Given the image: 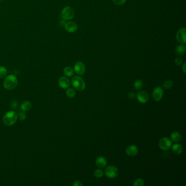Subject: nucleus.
<instances>
[{"mask_svg":"<svg viewBox=\"0 0 186 186\" xmlns=\"http://www.w3.org/2000/svg\"><path fill=\"white\" fill-rule=\"evenodd\" d=\"M18 84V79L16 76L11 74L5 78L3 82V87L5 89L9 91L13 90L16 88Z\"/></svg>","mask_w":186,"mask_h":186,"instance_id":"f257e3e1","label":"nucleus"},{"mask_svg":"<svg viewBox=\"0 0 186 186\" xmlns=\"http://www.w3.org/2000/svg\"><path fill=\"white\" fill-rule=\"evenodd\" d=\"M18 114L14 111H9L5 113L3 117V122L7 126H12L16 123Z\"/></svg>","mask_w":186,"mask_h":186,"instance_id":"f03ea898","label":"nucleus"},{"mask_svg":"<svg viewBox=\"0 0 186 186\" xmlns=\"http://www.w3.org/2000/svg\"><path fill=\"white\" fill-rule=\"evenodd\" d=\"M71 84L74 89L78 91H84L86 87V84L83 79L79 76H74L71 80Z\"/></svg>","mask_w":186,"mask_h":186,"instance_id":"7ed1b4c3","label":"nucleus"},{"mask_svg":"<svg viewBox=\"0 0 186 186\" xmlns=\"http://www.w3.org/2000/svg\"><path fill=\"white\" fill-rule=\"evenodd\" d=\"M75 12L73 8L69 6H67L62 9L61 17L63 20H70L74 16Z\"/></svg>","mask_w":186,"mask_h":186,"instance_id":"20e7f679","label":"nucleus"},{"mask_svg":"<svg viewBox=\"0 0 186 186\" xmlns=\"http://www.w3.org/2000/svg\"><path fill=\"white\" fill-rule=\"evenodd\" d=\"M105 176L109 178H115L119 175V170L114 165H109L105 168L104 171Z\"/></svg>","mask_w":186,"mask_h":186,"instance_id":"39448f33","label":"nucleus"},{"mask_svg":"<svg viewBox=\"0 0 186 186\" xmlns=\"http://www.w3.org/2000/svg\"><path fill=\"white\" fill-rule=\"evenodd\" d=\"M172 146V141L167 137L161 138L158 143V146L162 150L167 151Z\"/></svg>","mask_w":186,"mask_h":186,"instance_id":"423d86ee","label":"nucleus"},{"mask_svg":"<svg viewBox=\"0 0 186 186\" xmlns=\"http://www.w3.org/2000/svg\"><path fill=\"white\" fill-rule=\"evenodd\" d=\"M164 94V90L160 86H157L154 89L152 92L153 99L156 101H160L162 100Z\"/></svg>","mask_w":186,"mask_h":186,"instance_id":"0eeeda50","label":"nucleus"},{"mask_svg":"<svg viewBox=\"0 0 186 186\" xmlns=\"http://www.w3.org/2000/svg\"><path fill=\"white\" fill-rule=\"evenodd\" d=\"M86 67L84 63L81 61H78L76 62L74 66V71L75 73L80 76L84 75L85 72Z\"/></svg>","mask_w":186,"mask_h":186,"instance_id":"6e6552de","label":"nucleus"},{"mask_svg":"<svg viewBox=\"0 0 186 186\" xmlns=\"http://www.w3.org/2000/svg\"><path fill=\"white\" fill-rule=\"evenodd\" d=\"M186 28L184 27L178 30L176 33V38L177 41H178L180 43L183 44L186 43Z\"/></svg>","mask_w":186,"mask_h":186,"instance_id":"1a4fd4ad","label":"nucleus"},{"mask_svg":"<svg viewBox=\"0 0 186 186\" xmlns=\"http://www.w3.org/2000/svg\"><path fill=\"white\" fill-rule=\"evenodd\" d=\"M65 30L67 31L68 32L74 33L76 31L78 30V25L75 22H68L65 23Z\"/></svg>","mask_w":186,"mask_h":186,"instance_id":"9d476101","label":"nucleus"},{"mask_svg":"<svg viewBox=\"0 0 186 186\" xmlns=\"http://www.w3.org/2000/svg\"><path fill=\"white\" fill-rule=\"evenodd\" d=\"M137 98L139 102L144 104L148 101L149 96L147 92L145 91H140L137 94Z\"/></svg>","mask_w":186,"mask_h":186,"instance_id":"9b49d317","label":"nucleus"},{"mask_svg":"<svg viewBox=\"0 0 186 186\" xmlns=\"http://www.w3.org/2000/svg\"><path fill=\"white\" fill-rule=\"evenodd\" d=\"M58 82H59V87L63 89H68L70 86V80L67 77H65V76L60 77Z\"/></svg>","mask_w":186,"mask_h":186,"instance_id":"f8f14e48","label":"nucleus"},{"mask_svg":"<svg viewBox=\"0 0 186 186\" xmlns=\"http://www.w3.org/2000/svg\"><path fill=\"white\" fill-rule=\"evenodd\" d=\"M126 153L129 156H135L138 154V148L134 145L128 146L126 149Z\"/></svg>","mask_w":186,"mask_h":186,"instance_id":"ddd939ff","label":"nucleus"},{"mask_svg":"<svg viewBox=\"0 0 186 186\" xmlns=\"http://www.w3.org/2000/svg\"><path fill=\"white\" fill-rule=\"evenodd\" d=\"M95 163H96V165L97 167L102 169V168L105 167L107 166V161L104 157H98L96 160Z\"/></svg>","mask_w":186,"mask_h":186,"instance_id":"4468645a","label":"nucleus"},{"mask_svg":"<svg viewBox=\"0 0 186 186\" xmlns=\"http://www.w3.org/2000/svg\"><path fill=\"white\" fill-rule=\"evenodd\" d=\"M172 148V151L174 154H181L183 151V147L180 144H175L173 146H171Z\"/></svg>","mask_w":186,"mask_h":186,"instance_id":"2eb2a0df","label":"nucleus"},{"mask_svg":"<svg viewBox=\"0 0 186 186\" xmlns=\"http://www.w3.org/2000/svg\"><path fill=\"white\" fill-rule=\"evenodd\" d=\"M170 138L173 142L176 143H178L181 139V134L177 131L174 132L170 135Z\"/></svg>","mask_w":186,"mask_h":186,"instance_id":"dca6fc26","label":"nucleus"},{"mask_svg":"<svg viewBox=\"0 0 186 186\" xmlns=\"http://www.w3.org/2000/svg\"><path fill=\"white\" fill-rule=\"evenodd\" d=\"M21 109L22 111H28L31 109L32 108V104L30 102V101L26 100L22 103L21 105Z\"/></svg>","mask_w":186,"mask_h":186,"instance_id":"f3484780","label":"nucleus"},{"mask_svg":"<svg viewBox=\"0 0 186 186\" xmlns=\"http://www.w3.org/2000/svg\"><path fill=\"white\" fill-rule=\"evenodd\" d=\"M63 74L67 77H72L74 75V70L70 67H66L63 69Z\"/></svg>","mask_w":186,"mask_h":186,"instance_id":"a211bd4d","label":"nucleus"},{"mask_svg":"<svg viewBox=\"0 0 186 186\" xmlns=\"http://www.w3.org/2000/svg\"><path fill=\"white\" fill-rule=\"evenodd\" d=\"M186 46L184 45H179L176 48V52L179 55H182L186 51Z\"/></svg>","mask_w":186,"mask_h":186,"instance_id":"6ab92c4d","label":"nucleus"},{"mask_svg":"<svg viewBox=\"0 0 186 186\" xmlns=\"http://www.w3.org/2000/svg\"><path fill=\"white\" fill-rule=\"evenodd\" d=\"M144 86V83L143 81L141 80H137L134 83V87L135 90H140L143 88Z\"/></svg>","mask_w":186,"mask_h":186,"instance_id":"aec40b11","label":"nucleus"},{"mask_svg":"<svg viewBox=\"0 0 186 186\" xmlns=\"http://www.w3.org/2000/svg\"><path fill=\"white\" fill-rule=\"evenodd\" d=\"M76 91L73 88H68L67 90L66 91V95L68 97L72 98L76 96Z\"/></svg>","mask_w":186,"mask_h":186,"instance_id":"412c9836","label":"nucleus"},{"mask_svg":"<svg viewBox=\"0 0 186 186\" xmlns=\"http://www.w3.org/2000/svg\"><path fill=\"white\" fill-rule=\"evenodd\" d=\"M174 85V83L171 80H167V81H165L164 83L163 84V86L164 88L165 89H170Z\"/></svg>","mask_w":186,"mask_h":186,"instance_id":"4be33fe9","label":"nucleus"},{"mask_svg":"<svg viewBox=\"0 0 186 186\" xmlns=\"http://www.w3.org/2000/svg\"><path fill=\"white\" fill-rule=\"evenodd\" d=\"M93 175L96 178H102L103 176L104 175V172L102 169H96L93 173Z\"/></svg>","mask_w":186,"mask_h":186,"instance_id":"5701e85b","label":"nucleus"},{"mask_svg":"<svg viewBox=\"0 0 186 186\" xmlns=\"http://www.w3.org/2000/svg\"><path fill=\"white\" fill-rule=\"evenodd\" d=\"M7 74V69L3 66H0V79L4 78Z\"/></svg>","mask_w":186,"mask_h":186,"instance_id":"b1692460","label":"nucleus"},{"mask_svg":"<svg viewBox=\"0 0 186 186\" xmlns=\"http://www.w3.org/2000/svg\"><path fill=\"white\" fill-rule=\"evenodd\" d=\"M144 181L142 178H137L134 182L133 184L134 186H144Z\"/></svg>","mask_w":186,"mask_h":186,"instance_id":"393cba45","label":"nucleus"},{"mask_svg":"<svg viewBox=\"0 0 186 186\" xmlns=\"http://www.w3.org/2000/svg\"><path fill=\"white\" fill-rule=\"evenodd\" d=\"M19 119L21 121H24L26 119V115L24 111H22L19 113Z\"/></svg>","mask_w":186,"mask_h":186,"instance_id":"a878e982","label":"nucleus"},{"mask_svg":"<svg viewBox=\"0 0 186 186\" xmlns=\"http://www.w3.org/2000/svg\"><path fill=\"white\" fill-rule=\"evenodd\" d=\"M113 1L116 5H122L126 2V0H113Z\"/></svg>","mask_w":186,"mask_h":186,"instance_id":"bb28decb","label":"nucleus"},{"mask_svg":"<svg viewBox=\"0 0 186 186\" xmlns=\"http://www.w3.org/2000/svg\"><path fill=\"white\" fill-rule=\"evenodd\" d=\"M175 63L177 66H181L182 64V59L181 58H176L175 60Z\"/></svg>","mask_w":186,"mask_h":186,"instance_id":"cd10ccee","label":"nucleus"},{"mask_svg":"<svg viewBox=\"0 0 186 186\" xmlns=\"http://www.w3.org/2000/svg\"><path fill=\"white\" fill-rule=\"evenodd\" d=\"M73 186H83V184L81 183V181H75L73 184Z\"/></svg>","mask_w":186,"mask_h":186,"instance_id":"c85d7f7f","label":"nucleus"},{"mask_svg":"<svg viewBox=\"0 0 186 186\" xmlns=\"http://www.w3.org/2000/svg\"><path fill=\"white\" fill-rule=\"evenodd\" d=\"M18 105V104L15 100H14L11 103V107H12V108H16Z\"/></svg>","mask_w":186,"mask_h":186,"instance_id":"c756f323","label":"nucleus"},{"mask_svg":"<svg viewBox=\"0 0 186 186\" xmlns=\"http://www.w3.org/2000/svg\"><path fill=\"white\" fill-rule=\"evenodd\" d=\"M135 97V93L134 92H130V94H129V97L131 99H133V98H134Z\"/></svg>","mask_w":186,"mask_h":186,"instance_id":"7c9ffc66","label":"nucleus"},{"mask_svg":"<svg viewBox=\"0 0 186 186\" xmlns=\"http://www.w3.org/2000/svg\"><path fill=\"white\" fill-rule=\"evenodd\" d=\"M186 62L184 63V65L182 66V70H183V72L184 74H186Z\"/></svg>","mask_w":186,"mask_h":186,"instance_id":"2f4dec72","label":"nucleus"},{"mask_svg":"<svg viewBox=\"0 0 186 186\" xmlns=\"http://www.w3.org/2000/svg\"><path fill=\"white\" fill-rule=\"evenodd\" d=\"M3 0H0V2H2Z\"/></svg>","mask_w":186,"mask_h":186,"instance_id":"473e14b6","label":"nucleus"}]
</instances>
